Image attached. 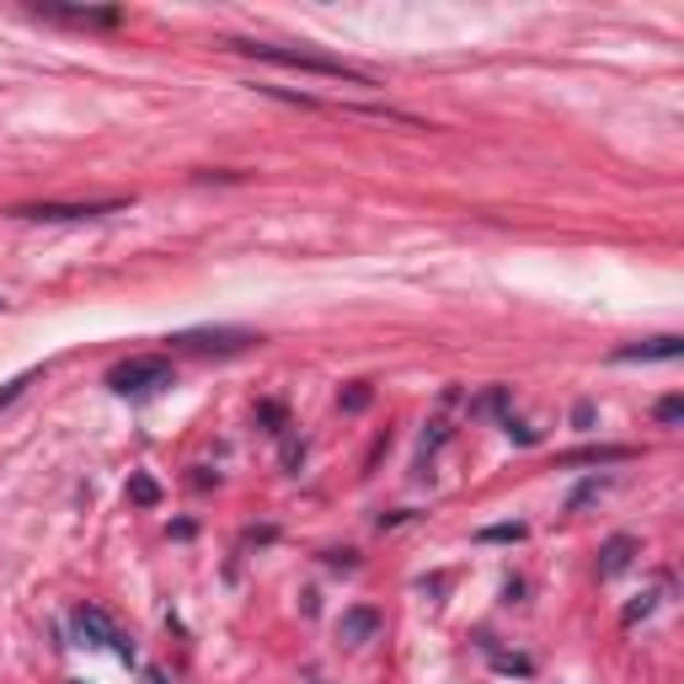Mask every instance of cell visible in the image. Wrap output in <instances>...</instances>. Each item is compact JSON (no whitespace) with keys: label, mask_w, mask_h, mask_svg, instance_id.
<instances>
[{"label":"cell","mask_w":684,"mask_h":684,"mask_svg":"<svg viewBox=\"0 0 684 684\" xmlns=\"http://www.w3.org/2000/svg\"><path fill=\"white\" fill-rule=\"evenodd\" d=\"M380 626H386V615H380V610H369V604H353V610H342L338 636L347 641V647H364V641H375V636H380Z\"/></svg>","instance_id":"52a82bcc"},{"label":"cell","mask_w":684,"mask_h":684,"mask_svg":"<svg viewBox=\"0 0 684 684\" xmlns=\"http://www.w3.org/2000/svg\"><path fill=\"white\" fill-rule=\"evenodd\" d=\"M573 423H578V428H593V401H578V406H573Z\"/></svg>","instance_id":"d6986e66"},{"label":"cell","mask_w":684,"mask_h":684,"mask_svg":"<svg viewBox=\"0 0 684 684\" xmlns=\"http://www.w3.org/2000/svg\"><path fill=\"white\" fill-rule=\"evenodd\" d=\"M145 684H172V680H166L161 669H145Z\"/></svg>","instance_id":"ffe728a7"},{"label":"cell","mask_w":684,"mask_h":684,"mask_svg":"<svg viewBox=\"0 0 684 684\" xmlns=\"http://www.w3.org/2000/svg\"><path fill=\"white\" fill-rule=\"evenodd\" d=\"M652 604H658V593H641L636 604H626V615H621V621H626V626H636L641 615H652Z\"/></svg>","instance_id":"9a60e30c"},{"label":"cell","mask_w":684,"mask_h":684,"mask_svg":"<svg viewBox=\"0 0 684 684\" xmlns=\"http://www.w3.org/2000/svg\"><path fill=\"white\" fill-rule=\"evenodd\" d=\"M107 386L118 396H140V391H155V386H172V364L161 353H140V358H123L107 369Z\"/></svg>","instance_id":"3957f363"},{"label":"cell","mask_w":684,"mask_h":684,"mask_svg":"<svg viewBox=\"0 0 684 684\" xmlns=\"http://www.w3.org/2000/svg\"><path fill=\"white\" fill-rule=\"evenodd\" d=\"M530 530L524 524H492V530H482V540H524Z\"/></svg>","instance_id":"2e32d148"},{"label":"cell","mask_w":684,"mask_h":684,"mask_svg":"<svg viewBox=\"0 0 684 684\" xmlns=\"http://www.w3.org/2000/svg\"><path fill=\"white\" fill-rule=\"evenodd\" d=\"M636 551H641L636 535H610L604 540V551H599V578H621V573L636 562Z\"/></svg>","instance_id":"9c48e42d"},{"label":"cell","mask_w":684,"mask_h":684,"mask_svg":"<svg viewBox=\"0 0 684 684\" xmlns=\"http://www.w3.org/2000/svg\"><path fill=\"white\" fill-rule=\"evenodd\" d=\"M231 49L246 54V59H262V64H279V70H305V75H321V81H342V86H375L369 70L347 64L338 54L294 49V44H257V38H231Z\"/></svg>","instance_id":"6da1fadb"},{"label":"cell","mask_w":684,"mask_h":684,"mask_svg":"<svg viewBox=\"0 0 684 684\" xmlns=\"http://www.w3.org/2000/svg\"><path fill=\"white\" fill-rule=\"evenodd\" d=\"M177 347L182 353H241L251 342H262L257 332H246V327H193V332H177Z\"/></svg>","instance_id":"277c9868"},{"label":"cell","mask_w":684,"mask_h":684,"mask_svg":"<svg viewBox=\"0 0 684 684\" xmlns=\"http://www.w3.org/2000/svg\"><path fill=\"white\" fill-rule=\"evenodd\" d=\"M503 428H508V439H519V444H535V428H524V423H514V417H503Z\"/></svg>","instance_id":"ac0fdd59"},{"label":"cell","mask_w":684,"mask_h":684,"mask_svg":"<svg viewBox=\"0 0 684 684\" xmlns=\"http://www.w3.org/2000/svg\"><path fill=\"white\" fill-rule=\"evenodd\" d=\"M129 503H140V508H155V503H161V487L150 482L145 471H140V476H129Z\"/></svg>","instance_id":"8fae6325"},{"label":"cell","mask_w":684,"mask_h":684,"mask_svg":"<svg viewBox=\"0 0 684 684\" xmlns=\"http://www.w3.org/2000/svg\"><path fill=\"white\" fill-rule=\"evenodd\" d=\"M615 364H669V358H680V338H652V342H626V347H615L610 353Z\"/></svg>","instance_id":"ba28073f"},{"label":"cell","mask_w":684,"mask_h":684,"mask_svg":"<svg viewBox=\"0 0 684 684\" xmlns=\"http://www.w3.org/2000/svg\"><path fill=\"white\" fill-rule=\"evenodd\" d=\"M75 636H81L86 647H113V652H118L123 663H134V641L118 632V626H113V621L102 615L97 604H81V610H75Z\"/></svg>","instance_id":"5b68a950"},{"label":"cell","mask_w":684,"mask_h":684,"mask_svg":"<svg viewBox=\"0 0 684 684\" xmlns=\"http://www.w3.org/2000/svg\"><path fill=\"white\" fill-rule=\"evenodd\" d=\"M70 684H81V680H70Z\"/></svg>","instance_id":"7402d4cb"},{"label":"cell","mask_w":684,"mask_h":684,"mask_svg":"<svg viewBox=\"0 0 684 684\" xmlns=\"http://www.w3.org/2000/svg\"><path fill=\"white\" fill-rule=\"evenodd\" d=\"M129 198H86V203H16L11 220H33V225H75V220H102V214H123Z\"/></svg>","instance_id":"7a4b0ae2"},{"label":"cell","mask_w":684,"mask_h":684,"mask_svg":"<svg viewBox=\"0 0 684 684\" xmlns=\"http://www.w3.org/2000/svg\"><path fill=\"white\" fill-rule=\"evenodd\" d=\"M0 310H5V299H0Z\"/></svg>","instance_id":"44dd1931"},{"label":"cell","mask_w":684,"mask_h":684,"mask_svg":"<svg viewBox=\"0 0 684 684\" xmlns=\"http://www.w3.org/2000/svg\"><path fill=\"white\" fill-rule=\"evenodd\" d=\"M615 460H632V449H626V444H599V449H573V455H562L556 465H615Z\"/></svg>","instance_id":"30bf717a"},{"label":"cell","mask_w":684,"mask_h":684,"mask_svg":"<svg viewBox=\"0 0 684 684\" xmlns=\"http://www.w3.org/2000/svg\"><path fill=\"white\" fill-rule=\"evenodd\" d=\"M599 492H604V482H599V476H588L583 487H578L573 497H567V514H578V508H588V503H593Z\"/></svg>","instance_id":"4fadbf2b"},{"label":"cell","mask_w":684,"mask_h":684,"mask_svg":"<svg viewBox=\"0 0 684 684\" xmlns=\"http://www.w3.org/2000/svg\"><path fill=\"white\" fill-rule=\"evenodd\" d=\"M33 380H38V369H22V375H11V380H5V386H0V412H5V406H11V401H16V396L27 391V386H33Z\"/></svg>","instance_id":"7c38bea8"},{"label":"cell","mask_w":684,"mask_h":684,"mask_svg":"<svg viewBox=\"0 0 684 684\" xmlns=\"http://www.w3.org/2000/svg\"><path fill=\"white\" fill-rule=\"evenodd\" d=\"M369 406V386H353V391H342V412H364Z\"/></svg>","instance_id":"e0dca14e"},{"label":"cell","mask_w":684,"mask_h":684,"mask_svg":"<svg viewBox=\"0 0 684 684\" xmlns=\"http://www.w3.org/2000/svg\"><path fill=\"white\" fill-rule=\"evenodd\" d=\"M680 417H684V396H663V401H658V423H663V428H674Z\"/></svg>","instance_id":"5bb4252c"},{"label":"cell","mask_w":684,"mask_h":684,"mask_svg":"<svg viewBox=\"0 0 684 684\" xmlns=\"http://www.w3.org/2000/svg\"><path fill=\"white\" fill-rule=\"evenodd\" d=\"M38 16L70 22V27H118V22H123L118 5H38Z\"/></svg>","instance_id":"8992f818"}]
</instances>
